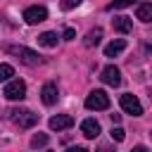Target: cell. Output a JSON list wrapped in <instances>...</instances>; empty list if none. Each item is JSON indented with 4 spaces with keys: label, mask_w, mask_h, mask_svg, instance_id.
<instances>
[{
    "label": "cell",
    "mask_w": 152,
    "mask_h": 152,
    "mask_svg": "<svg viewBox=\"0 0 152 152\" xmlns=\"http://www.w3.org/2000/svg\"><path fill=\"white\" fill-rule=\"evenodd\" d=\"M7 50H10L12 55H17V57H19V62H21V64H26V66H38V64L43 62L38 52H33V50H28V48H24V45H10Z\"/></svg>",
    "instance_id": "6da1fadb"
},
{
    "label": "cell",
    "mask_w": 152,
    "mask_h": 152,
    "mask_svg": "<svg viewBox=\"0 0 152 152\" xmlns=\"http://www.w3.org/2000/svg\"><path fill=\"white\" fill-rule=\"evenodd\" d=\"M2 95H5L7 100H12V102L24 100V97H26V83L19 81V78H10L7 86H5V90H2Z\"/></svg>",
    "instance_id": "7a4b0ae2"
},
{
    "label": "cell",
    "mask_w": 152,
    "mask_h": 152,
    "mask_svg": "<svg viewBox=\"0 0 152 152\" xmlns=\"http://www.w3.org/2000/svg\"><path fill=\"white\" fill-rule=\"evenodd\" d=\"M86 107H88V109H95V112L107 109V107H109V95H107L104 90H90L88 97H86Z\"/></svg>",
    "instance_id": "3957f363"
},
{
    "label": "cell",
    "mask_w": 152,
    "mask_h": 152,
    "mask_svg": "<svg viewBox=\"0 0 152 152\" xmlns=\"http://www.w3.org/2000/svg\"><path fill=\"white\" fill-rule=\"evenodd\" d=\"M10 114H12V121H14L19 128H31V126L38 124V114H33V112H28V109H14V112H10Z\"/></svg>",
    "instance_id": "277c9868"
},
{
    "label": "cell",
    "mask_w": 152,
    "mask_h": 152,
    "mask_svg": "<svg viewBox=\"0 0 152 152\" xmlns=\"http://www.w3.org/2000/svg\"><path fill=\"white\" fill-rule=\"evenodd\" d=\"M121 109H124L126 114H133V116H140V114H142V104H140V100H138L135 95H131V93L121 95Z\"/></svg>",
    "instance_id": "5b68a950"
},
{
    "label": "cell",
    "mask_w": 152,
    "mask_h": 152,
    "mask_svg": "<svg viewBox=\"0 0 152 152\" xmlns=\"http://www.w3.org/2000/svg\"><path fill=\"white\" fill-rule=\"evenodd\" d=\"M24 19H26V24H40V21L48 19V10H45L43 5L26 7V10H24Z\"/></svg>",
    "instance_id": "8992f818"
},
{
    "label": "cell",
    "mask_w": 152,
    "mask_h": 152,
    "mask_svg": "<svg viewBox=\"0 0 152 152\" xmlns=\"http://www.w3.org/2000/svg\"><path fill=\"white\" fill-rule=\"evenodd\" d=\"M107 86H112V88H116L119 83H121V71L114 66V64H109V66H104L102 69V76H100Z\"/></svg>",
    "instance_id": "52a82bcc"
},
{
    "label": "cell",
    "mask_w": 152,
    "mask_h": 152,
    "mask_svg": "<svg viewBox=\"0 0 152 152\" xmlns=\"http://www.w3.org/2000/svg\"><path fill=\"white\" fill-rule=\"evenodd\" d=\"M71 126H74V116H69V114H57V116L50 119V128L52 131H66Z\"/></svg>",
    "instance_id": "ba28073f"
},
{
    "label": "cell",
    "mask_w": 152,
    "mask_h": 152,
    "mask_svg": "<svg viewBox=\"0 0 152 152\" xmlns=\"http://www.w3.org/2000/svg\"><path fill=\"white\" fill-rule=\"evenodd\" d=\"M57 95H59V93H57V86H55V83H45L43 90H40V100H43V104H48V107L57 102Z\"/></svg>",
    "instance_id": "9c48e42d"
},
{
    "label": "cell",
    "mask_w": 152,
    "mask_h": 152,
    "mask_svg": "<svg viewBox=\"0 0 152 152\" xmlns=\"http://www.w3.org/2000/svg\"><path fill=\"white\" fill-rule=\"evenodd\" d=\"M81 133H83L86 138H97V135H100V124H97L95 119H86V121L81 124Z\"/></svg>",
    "instance_id": "30bf717a"
},
{
    "label": "cell",
    "mask_w": 152,
    "mask_h": 152,
    "mask_svg": "<svg viewBox=\"0 0 152 152\" xmlns=\"http://www.w3.org/2000/svg\"><path fill=\"white\" fill-rule=\"evenodd\" d=\"M112 24H114V31H119V33H131L133 31V21L128 17H114Z\"/></svg>",
    "instance_id": "8fae6325"
},
{
    "label": "cell",
    "mask_w": 152,
    "mask_h": 152,
    "mask_svg": "<svg viewBox=\"0 0 152 152\" xmlns=\"http://www.w3.org/2000/svg\"><path fill=\"white\" fill-rule=\"evenodd\" d=\"M126 50V40L124 38H116V40H112L107 48H104V55L107 57H114V55H119V52H124Z\"/></svg>",
    "instance_id": "7c38bea8"
},
{
    "label": "cell",
    "mask_w": 152,
    "mask_h": 152,
    "mask_svg": "<svg viewBox=\"0 0 152 152\" xmlns=\"http://www.w3.org/2000/svg\"><path fill=\"white\" fill-rule=\"evenodd\" d=\"M38 45H43V48H55V45H57V33H52V31L40 33V36H38Z\"/></svg>",
    "instance_id": "4fadbf2b"
},
{
    "label": "cell",
    "mask_w": 152,
    "mask_h": 152,
    "mask_svg": "<svg viewBox=\"0 0 152 152\" xmlns=\"http://www.w3.org/2000/svg\"><path fill=\"white\" fill-rule=\"evenodd\" d=\"M135 17H138L140 21H152V2L140 5V7H138V12H135Z\"/></svg>",
    "instance_id": "5bb4252c"
},
{
    "label": "cell",
    "mask_w": 152,
    "mask_h": 152,
    "mask_svg": "<svg viewBox=\"0 0 152 152\" xmlns=\"http://www.w3.org/2000/svg\"><path fill=\"white\" fill-rule=\"evenodd\" d=\"M100 38H102V28H93V31L86 36V40H83V43H86V48H93V45H97V43H100Z\"/></svg>",
    "instance_id": "9a60e30c"
},
{
    "label": "cell",
    "mask_w": 152,
    "mask_h": 152,
    "mask_svg": "<svg viewBox=\"0 0 152 152\" xmlns=\"http://www.w3.org/2000/svg\"><path fill=\"white\" fill-rule=\"evenodd\" d=\"M12 76H14V69H12V64H0V83H7Z\"/></svg>",
    "instance_id": "2e32d148"
},
{
    "label": "cell",
    "mask_w": 152,
    "mask_h": 152,
    "mask_svg": "<svg viewBox=\"0 0 152 152\" xmlns=\"http://www.w3.org/2000/svg\"><path fill=\"white\" fill-rule=\"evenodd\" d=\"M43 145H48V135L45 133H36L31 138V147H43Z\"/></svg>",
    "instance_id": "e0dca14e"
},
{
    "label": "cell",
    "mask_w": 152,
    "mask_h": 152,
    "mask_svg": "<svg viewBox=\"0 0 152 152\" xmlns=\"http://www.w3.org/2000/svg\"><path fill=\"white\" fill-rule=\"evenodd\" d=\"M135 0H114V2H109L107 5V10H124V7H128V5H133Z\"/></svg>",
    "instance_id": "ac0fdd59"
},
{
    "label": "cell",
    "mask_w": 152,
    "mask_h": 152,
    "mask_svg": "<svg viewBox=\"0 0 152 152\" xmlns=\"http://www.w3.org/2000/svg\"><path fill=\"white\" fill-rule=\"evenodd\" d=\"M124 138H126V131H124V128H112V140L121 142Z\"/></svg>",
    "instance_id": "d6986e66"
},
{
    "label": "cell",
    "mask_w": 152,
    "mask_h": 152,
    "mask_svg": "<svg viewBox=\"0 0 152 152\" xmlns=\"http://www.w3.org/2000/svg\"><path fill=\"white\" fill-rule=\"evenodd\" d=\"M76 5H81V0H62V10H74Z\"/></svg>",
    "instance_id": "ffe728a7"
},
{
    "label": "cell",
    "mask_w": 152,
    "mask_h": 152,
    "mask_svg": "<svg viewBox=\"0 0 152 152\" xmlns=\"http://www.w3.org/2000/svg\"><path fill=\"white\" fill-rule=\"evenodd\" d=\"M74 38H76V31L74 28H66L64 31V40H74Z\"/></svg>",
    "instance_id": "44dd1931"
}]
</instances>
